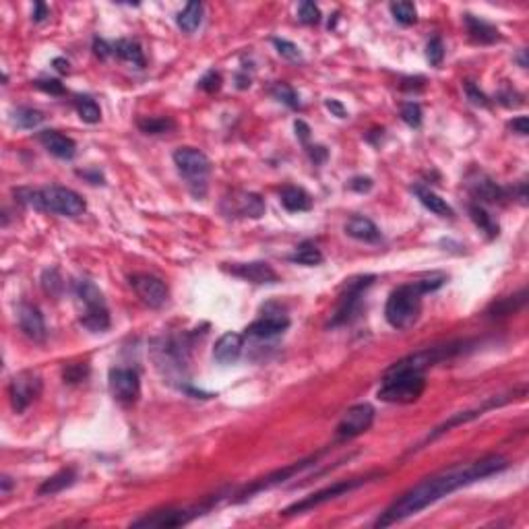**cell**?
<instances>
[{
  "instance_id": "e575fe53",
  "label": "cell",
  "mask_w": 529,
  "mask_h": 529,
  "mask_svg": "<svg viewBox=\"0 0 529 529\" xmlns=\"http://www.w3.org/2000/svg\"><path fill=\"white\" fill-rule=\"evenodd\" d=\"M75 106H77L79 118H81L83 122H87V125H95V122H99V118H101V110H99V106L95 104V99H91V97H87V95H83V97H77Z\"/></svg>"
},
{
  "instance_id": "603a6c76",
  "label": "cell",
  "mask_w": 529,
  "mask_h": 529,
  "mask_svg": "<svg viewBox=\"0 0 529 529\" xmlns=\"http://www.w3.org/2000/svg\"><path fill=\"white\" fill-rule=\"evenodd\" d=\"M414 192H416V197L420 199V203L426 207V209H430L435 216H439V218H453L455 216V211H453V207L441 199L435 190H430V188H426V186H422V184H416L414 186Z\"/></svg>"
},
{
  "instance_id": "8992f818",
  "label": "cell",
  "mask_w": 529,
  "mask_h": 529,
  "mask_svg": "<svg viewBox=\"0 0 529 529\" xmlns=\"http://www.w3.org/2000/svg\"><path fill=\"white\" fill-rule=\"evenodd\" d=\"M174 164H176L180 176L186 180V186L190 192L201 199L207 192V178L211 172V162L209 157L195 149V147H180L174 151Z\"/></svg>"
},
{
  "instance_id": "484cf974",
  "label": "cell",
  "mask_w": 529,
  "mask_h": 529,
  "mask_svg": "<svg viewBox=\"0 0 529 529\" xmlns=\"http://www.w3.org/2000/svg\"><path fill=\"white\" fill-rule=\"evenodd\" d=\"M203 21V4L201 2H188L184 10H180L176 17L178 27L184 34H195Z\"/></svg>"
},
{
  "instance_id": "74e56055",
  "label": "cell",
  "mask_w": 529,
  "mask_h": 529,
  "mask_svg": "<svg viewBox=\"0 0 529 529\" xmlns=\"http://www.w3.org/2000/svg\"><path fill=\"white\" fill-rule=\"evenodd\" d=\"M401 120H403L407 127L418 129V127L422 125V108H420V104H416V101L403 104V106H401Z\"/></svg>"
},
{
  "instance_id": "1f68e13d",
  "label": "cell",
  "mask_w": 529,
  "mask_h": 529,
  "mask_svg": "<svg viewBox=\"0 0 529 529\" xmlns=\"http://www.w3.org/2000/svg\"><path fill=\"white\" fill-rule=\"evenodd\" d=\"M44 120L42 112L34 110V108H27V106H21L13 112V122L17 129H36L40 127Z\"/></svg>"
},
{
  "instance_id": "cb8c5ba5",
  "label": "cell",
  "mask_w": 529,
  "mask_h": 529,
  "mask_svg": "<svg viewBox=\"0 0 529 529\" xmlns=\"http://www.w3.org/2000/svg\"><path fill=\"white\" fill-rule=\"evenodd\" d=\"M279 201L292 213H300V211H310L312 209L310 195L300 186H285L281 190V195H279Z\"/></svg>"
},
{
  "instance_id": "9c48e42d",
  "label": "cell",
  "mask_w": 529,
  "mask_h": 529,
  "mask_svg": "<svg viewBox=\"0 0 529 529\" xmlns=\"http://www.w3.org/2000/svg\"><path fill=\"white\" fill-rule=\"evenodd\" d=\"M40 395H42V379L36 372H29V370L19 372L8 385L10 405L17 414L25 411Z\"/></svg>"
},
{
  "instance_id": "7402d4cb",
  "label": "cell",
  "mask_w": 529,
  "mask_h": 529,
  "mask_svg": "<svg viewBox=\"0 0 529 529\" xmlns=\"http://www.w3.org/2000/svg\"><path fill=\"white\" fill-rule=\"evenodd\" d=\"M463 23L467 27V34L474 42L478 44H494L500 40L498 36V29L494 25H490L488 21L480 19V17H474V15H463Z\"/></svg>"
},
{
  "instance_id": "f1b7e54d",
  "label": "cell",
  "mask_w": 529,
  "mask_h": 529,
  "mask_svg": "<svg viewBox=\"0 0 529 529\" xmlns=\"http://www.w3.org/2000/svg\"><path fill=\"white\" fill-rule=\"evenodd\" d=\"M526 296H528V292L523 290V292H519V294H515V296H509V298H502V300L494 302V304L488 309V316H490V318H500V316H509V314L517 312V310L526 304Z\"/></svg>"
},
{
  "instance_id": "6f0895ef",
  "label": "cell",
  "mask_w": 529,
  "mask_h": 529,
  "mask_svg": "<svg viewBox=\"0 0 529 529\" xmlns=\"http://www.w3.org/2000/svg\"><path fill=\"white\" fill-rule=\"evenodd\" d=\"M0 484H2V494H8V490L13 488V480H10L8 476H2Z\"/></svg>"
},
{
  "instance_id": "3957f363",
  "label": "cell",
  "mask_w": 529,
  "mask_h": 529,
  "mask_svg": "<svg viewBox=\"0 0 529 529\" xmlns=\"http://www.w3.org/2000/svg\"><path fill=\"white\" fill-rule=\"evenodd\" d=\"M19 203L62 218H79L85 213L87 205L83 197L66 186H44V188H19L15 190Z\"/></svg>"
},
{
  "instance_id": "681fc988",
  "label": "cell",
  "mask_w": 529,
  "mask_h": 529,
  "mask_svg": "<svg viewBox=\"0 0 529 529\" xmlns=\"http://www.w3.org/2000/svg\"><path fill=\"white\" fill-rule=\"evenodd\" d=\"M325 106H327V110L333 114V116H337V118H348V110L344 108V104L341 101H337V99H327L325 101Z\"/></svg>"
},
{
  "instance_id": "d4e9b609",
  "label": "cell",
  "mask_w": 529,
  "mask_h": 529,
  "mask_svg": "<svg viewBox=\"0 0 529 529\" xmlns=\"http://www.w3.org/2000/svg\"><path fill=\"white\" fill-rule=\"evenodd\" d=\"M470 190L474 192V197H478L480 201H486V203H500L507 197L505 188H500L496 182H492L490 178L482 176V174L470 182Z\"/></svg>"
},
{
  "instance_id": "277c9868",
  "label": "cell",
  "mask_w": 529,
  "mask_h": 529,
  "mask_svg": "<svg viewBox=\"0 0 529 529\" xmlns=\"http://www.w3.org/2000/svg\"><path fill=\"white\" fill-rule=\"evenodd\" d=\"M426 389V379L420 372L387 370L376 397L385 403H414Z\"/></svg>"
},
{
  "instance_id": "f907efd6",
  "label": "cell",
  "mask_w": 529,
  "mask_h": 529,
  "mask_svg": "<svg viewBox=\"0 0 529 529\" xmlns=\"http://www.w3.org/2000/svg\"><path fill=\"white\" fill-rule=\"evenodd\" d=\"M350 188L355 190V192H368V190L372 188V180L366 176H355L352 178V182H350Z\"/></svg>"
},
{
  "instance_id": "ee69618b",
  "label": "cell",
  "mask_w": 529,
  "mask_h": 529,
  "mask_svg": "<svg viewBox=\"0 0 529 529\" xmlns=\"http://www.w3.org/2000/svg\"><path fill=\"white\" fill-rule=\"evenodd\" d=\"M465 93H467V97H470V101H472V104H476V106H480V108H488V106H490L488 97H486L484 93L476 87L472 81H467V83H465Z\"/></svg>"
},
{
  "instance_id": "bcb514c9",
  "label": "cell",
  "mask_w": 529,
  "mask_h": 529,
  "mask_svg": "<svg viewBox=\"0 0 529 529\" xmlns=\"http://www.w3.org/2000/svg\"><path fill=\"white\" fill-rule=\"evenodd\" d=\"M498 101H500L502 106H507V108H517V106L523 104V97H521L517 91L507 89V91H500V93H498Z\"/></svg>"
},
{
  "instance_id": "9a60e30c",
  "label": "cell",
  "mask_w": 529,
  "mask_h": 529,
  "mask_svg": "<svg viewBox=\"0 0 529 529\" xmlns=\"http://www.w3.org/2000/svg\"><path fill=\"white\" fill-rule=\"evenodd\" d=\"M17 320H19V327L21 331L31 339V341H38V344H44L45 341V320L42 310L34 304H19L17 309Z\"/></svg>"
},
{
  "instance_id": "ffe728a7",
  "label": "cell",
  "mask_w": 529,
  "mask_h": 529,
  "mask_svg": "<svg viewBox=\"0 0 529 529\" xmlns=\"http://www.w3.org/2000/svg\"><path fill=\"white\" fill-rule=\"evenodd\" d=\"M312 459H316V457H310L309 461H300V463H294V465H290V467H283V470H279V472H275V474H271V476H267V478H261L259 482L255 486H251V488H246L240 496V500H246V498H251L255 492H261L263 488H271V486L275 484H281V482H285V480H290L294 474H298V472H302L304 467H309L310 461Z\"/></svg>"
},
{
  "instance_id": "83f0119b",
  "label": "cell",
  "mask_w": 529,
  "mask_h": 529,
  "mask_svg": "<svg viewBox=\"0 0 529 529\" xmlns=\"http://www.w3.org/2000/svg\"><path fill=\"white\" fill-rule=\"evenodd\" d=\"M114 54H116L118 58H122L125 62L136 66V69H143V66H145L143 50H141V45L136 44V42H132V40H118V42L114 44Z\"/></svg>"
},
{
  "instance_id": "5b68a950",
  "label": "cell",
  "mask_w": 529,
  "mask_h": 529,
  "mask_svg": "<svg viewBox=\"0 0 529 529\" xmlns=\"http://www.w3.org/2000/svg\"><path fill=\"white\" fill-rule=\"evenodd\" d=\"M75 296H77L79 304L83 306L81 325L91 333L108 331L112 320H110V310L106 306V300H104V294L99 292V288L95 283H91L89 279H79V281H75Z\"/></svg>"
},
{
  "instance_id": "ab89813d",
  "label": "cell",
  "mask_w": 529,
  "mask_h": 529,
  "mask_svg": "<svg viewBox=\"0 0 529 529\" xmlns=\"http://www.w3.org/2000/svg\"><path fill=\"white\" fill-rule=\"evenodd\" d=\"M273 44L277 48V54H279V56H283V58H288V60H292V62L302 60V52H300V48L296 44H292V42H288V40H279V38H275Z\"/></svg>"
},
{
  "instance_id": "f35d334b",
  "label": "cell",
  "mask_w": 529,
  "mask_h": 529,
  "mask_svg": "<svg viewBox=\"0 0 529 529\" xmlns=\"http://www.w3.org/2000/svg\"><path fill=\"white\" fill-rule=\"evenodd\" d=\"M298 19H300V23H304V25H316L318 21H320V8L314 4V2H302L300 4V8H298Z\"/></svg>"
},
{
  "instance_id": "816d5d0a",
  "label": "cell",
  "mask_w": 529,
  "mask_h": 529,
  "mask_svg": "<svg viewBox=\"0 0 529 529\" xmlns=\"http://www.w3.org/2000/svg\"><path fill=\"white\" fill-rule=\"evenodd\" d=\"M310 157H312V162L314 164H323L325 160H327V149L325 147H320V145H316V147H310Z\"/></svg>"
},
{
  "instance_id": "f6af8a7d",
  "label": "cell",
  "mask_w": 529,
  "mask_h": 529,
  "mask_svg": "<svg viewBox=\"0 0 529 529\" xmlns=\"http://www.w3.org/2000/svg\"><path fill=\"white\" fill-rule=\"evenodd\" d=\"M34 85L45 91V93H50V95H62L64 93L62 83L56 81V79H38V81H34Z\"/></svg>"
},
{
  "instance_id": "2e32d148",
  "label": "cell",
  "mask_w": 529,
  "mask_h": 529,
  "mask_svg": "<svg viewBox=\"0 0 529 529\" xmlns=\"http://www.w3.org/2000/svg\"><path fill=\"white\" fill-rule=\"evenodd\" d=\"M227 271L240 279H246V281H253V283H277L279 277L277 273L273 271V267L269 263H263V261H255V263H236L232 267H227Z\"/></svg>"
},
{
  "instance_id": "f5cc1de1",
  "label": "cell",
  "mask_w": 529,
  "mask_h": 529,
  "mask_svg": "<svg viewBox=\"0 0 529 529\" xmlns=\"http://www.w3.org/2000/svg\"><path fill=\"white\" fill-rule=\"evenodd\" d=\"M50 13H48V6H45L44 2H36V10H34V21L36 23H40V21H44L45 17H48Z\"/></svg>"
},
{
  "instance_id": "b9f144b4",
  "label": "cell",
  "mask_w": 529,
  "mask_h": 529,
  "mask_svg": "<svg viewBox=\"0 0 529 529\" xmlns=\"http://www.w3.org/2000/svg\"><path fill=\"white\" fill-rule=\"evenodd\" d=\"M426 58L432 66H441L442 58H444V45L441 38H432L426 45Z\"/></svg>"
},
{
  "instance_id": "7a4b0ae2",
  "label": "cell",
  "mask_w": 529,
  "mask_h": 529,
  "mask_svg": "<svg viewBox=\"0 0 529 529\" xmlns=\"http://www.w3.org/2000/svg\"><path fill=\"white\" fill-rule=\"evenodd\" d=\"M444 281H446L444 275H430L426 279H418V281L399 285L397 290L391 292L387 306H385L387 323L399 331L414 327L420 318V312H422V296L439 290Z\"/></svg>"
},
{
  "instance_id": "db71d44e",
  "label": "cell",
  "mask_w": 529,
  "mask_h": 529,
  "mask_svg": "<svg viewBox=\"0 0 529 529\" xmlns=\"http://www.w3.org/2000/svg\"><path fill=\"white\" fill-rule=\"evenodd\" d=\"M294 129H296V134L302 139V141H306L310 136V127L304 122V120H296V125H294Z\"/></svg>"
},
{
  "instance_id": "60d3db41",
  "label": "cell",
  "mask_w": 529,
  "mask_h": 529,
  "mask_svg": "<svg viewBox=\"0 0 529 529\" xmlns=\"http://www.w3.org/2000/svg\"><path fill=\"white\" fill-rule=\"evenodd\" d=\"M89 376V366L87 364H71L64 368V383L69 385H77L81 381H85Z\"/></svg>"
},
{
  "instance_id": "4dcf8cb0",
  "label": "cell",
  "mask_w": 529,
  "mask_h": 529,
  "mask_svg": "<svg viewBox=\"0 0 529 529\" xmlns=\"http://www.w3.org/2000/svg\"><path fill=\"white\" fill-rule=\"evenodd\" d=\"M136 127L145 134H164V132L172 131L176 125L168 116H145L136 120Z\"/></svg>"
},
{
  "instance_id": "d6a6232c",
  "label": "cell",
  "mask_w": 529,
  "mask_h": 529,
  "mask_svg": "<svg viewBox=\"0 0 529 529\" xmlns=\"http://www.w3.org/2000/svg\"><path fill=\"white\" fill-rule=\"evenodd\" d=\"M290 261L298 264H306V267H316V264L323 263V253H320L314 244L304 242V244H300V246L296 248V253L290 257Z\"/></svg>"
},
{
  "instance_id": "680465c9",
  "label": "cell",
  "mask_w": 529,
  "mask_h": 529,
  "mask_svg": "<svg viewBox=\"0 0 529 529\" xmlns=\"http://www.w3.org/2000/svg\"><path fill=\"white\" fill-rule=\"evenodd\" d=\"M519 62H521V66H523V69H528V60H526V50L521 52V56H519Z\"/></svg>"
},
{
  "instance_id": "52a82bcc",
  "label": "cell",
  "mask_w": 529,
  "mask_h": 529,
  "mask_svg": "<svg viewBox=\"0 0 529 529\" xmlns=\"http://www.w3.org/2000/svg\"><path fill=\"white\" fill-rule=\"evenodd\" d=\"M374 476V474H372ZM372 476H366V478H353V480H346V482H337V484L329 486V488H325V490H318V492H314V494H310L306 498H302L300 502H294V505H290L288 509H283V513L281 515H285V517H292V515H300V513H306L310 509H314V507H320V505H325V502H329V500H333V498H339V496H344V494H348V492H352L355 488H360V486H364Z\"/></svg>"
},
{
  "instance_id": "836d02e7",
  "label": "cell",
  "mask_w": 529,
  "mask_h": 529,
  "mask_svg": "<svg viewBox=\"0 0 529 529\" xmlns=\"http://www.w3.org/2000/svg\"><path fill=\"white\" fill-rule=\"evenodd\" d=\"M391 15L401 25H414L418 21V8H416L414 2H407V0L391 2Z\"/></svg>"
},
{
  "instance_id": "6da1fadb",
  "label": "cell",
  "mask_w": 529,
  "mask_h": 529,
  "mask_svg": "<svg viewBox=\"0 0 529 529\" xmlns=\"http://www.w3.org/2000/svg\"><path fill=\"white\" fill-rule=\"evenodd\" d=\"M509 467V461L500 455H486L478 461L472 463H459L453 465L449 470H442L439 474L422 480L418 486H414L411 490H407L401 498H397L395 502L374 521V528H389L395 526L399 521L418 515L420 511L428 509L430 505L439 502L446 494L463 488V486L474 484L478 480L490 478L494 474H500L502 470Z\"/></svg>"
},
{
  "instance_id": "9f6ffc18",
  "label": "cell",
  "mask_w": 529,
  "mask_h": 529,
  "mask_svg": "<svg viewBox=\"0 0 529 529\" xmlns=\"http://www.w3.org/2000/svg\"><path fill=\"white\" fill-rule=\"evenodd\" d=\"M77 174H79V176L87 178V180H91V184H104V178H101V174H97V172L93 174V172H81V170H79Z\"/></svg>"
},
{
  "instance_id": "c3c4849f",
  "label": "cell",
  "mask_w": 529,
  "mask_h": 529,
  "mask_svg": "<svg viewBox=\"0 0 529 529\" xmlns=\"http://www.w3.org/2000/svg\"><path fill=\"white\" fill-rule=\"evenodd\" d=\"M509 129H511L513 132H517V134H521V136L529 134L528 116H519V118H513V120L509 122Z\"/></svg>"
},
{
  "instance_id": "e0dca14e",
  "label": "cell",
  "mask_w": 529,
  "mask_h": 529,
  "mask_svg": "<svg viewBox=\"0 0 529 529\" xmlns=\"http://www.w3.org/2000/svg\"><path fill=\"white\" fill-rule=\"evenodd\" d=\"M225 203H232L230 213H236L242 218L259 220L261 216H264V201L257 192H234V197L225 199Z\"/></svg>"
},
{
  "instance_id": "30bf717a",
  "label": "cell",
  "mask_w": 529,
  "mask_h": 529,
  "mask_svg": "<svg viewBox=\"0 0 529 529\" xmlns=\"http://www.w3.org/2000/svg\"><path fill=\"white\" fill-rule=\"evenodd\" d=\"M372 422H374V407L368 403H358L346 411V416L337 424L335 435L339 441H350L366 432L372 426Z\"/></svg>"
},
{
  "instance_id": "11a10c76",
  "label": "cell",
  "mask_w": 529,
  "mask_h": 529,
  "mask_svg": "<svg viewBox=\"0 0 529 529\" xmlns=\"http://www.w3.org/2000/svg\"><path fill=\"white\" fill-rule=\"evenodd\" d=\"M52 64H54V69L58 71V73H69V60H64V58H54L52 60Z\"/></svg>"
},
{
  "instance_id": "4316f807",
  "label": "cell",
  "mask_w": 529,
  "mask_h": 529,
  "mask_svg": "<svg viewBox=\"0 0 529 529\" xmlns=\"http://www.w3.org/2000/svg\"><path fill=\"white\" fill-rule=\"evenodd\" d=\"M75 480H77V472L75 470H60L58 474H54L52 478H48L44 484L40 486V490H38V494L40 496H52V494H58V492H62V490H66L69 486L75 484Z\"/></svg>"
},
{
  "instance_id": "ac0fdd59",
  "label": "cell",
  "mask_w": 529,
  "mask_h": 529,
  "mask_svg": "<svg viewBox=\"0 0 529 529\" xmlns=\"http://www.w3.org/2000/svg\"><path fill=\"white\" fill-rule=\"evenodd\" d=\"M38 139H40V143L44 145L45 149L54 155V157H58V160H73L75 157V153H77V143L71 139V136H66V134H62V132L58 131H42L38 134Z\"/></svg>"
},
{
  "instance_id": "8d00e7d4",
  "label": "cell",
  "mask_w": 529,
  "mask_h": 529,
  "mask_svg": "<svg viewBox=\"0 0 529 529\" xmlns=\"http://www.w3.org/2000/svg\"><path fill=\"white\" fill-rule=\"evenodd\" d=\"M62 277H60V273L56 271V269H45L44 273H42V288H44L45 294H50V296H60V292H62Z\"/></svg>"
},
{
  "instance_id": "d590c367",
  "label": "cell",
  "mask_w": 529,
  "mask_h": 529,
  "mask_svg": "<svg viewBox=\"0 0 529 529\" xmlns=\"http://www.w3.org/2000/svg\"><path fill=\"white\" fill-rule=\"evenodd\" d=\"M271 93H273V97H275V99H279V101H281V104H285L288 108H292V110H300V97H298V93L290 87V85H285V83H277V85H273Z\"/></svg>"
},
{
  "instance_id": "7bdbcfd3",
  "label": "cell",
  "mask_w": 529,
  "mask_h": 529,
  "mask_svg": "<svg viewBox=\"0 0 529 529\" xmlns=\"http://www.w3.org/2000/svg\"><path fill=\"white\" fill-rule=\"evenodd\" d=\"M199 87L207 93H216L221 89V75L216 71H207L201 79H199Z\"/></svg>"
},
{
  "instance_id": "5bb4252c",
  "label": "cell",
  "mask_w": 529,
  "mask_h": 529,
  "mask_svg": "<svg viewBox=\"0 0 529 529\" xmlns=\"http://www.w3.org/2000/svg\"><path fill=\"white\" fill-rule=\"evenodd\" d=\"M288 327H290V318L281 310L267 309L261 318H257L255 323H251L246 327V333L253 337H259V339H269V337L283 333Z\"/></svg>"
},
{
  "instance_id": "d6986e66",
  "label": "cell",
  "mask_w": 529,
  "mask_h": 529,
  "mask_svg": "<svg viewBox=\"0 0 529 529\" xmlns=\"http://www.w3.org/2000/svg\"><path fill=\"white\" fill-rule=\"evenodd\" d=\"M242 348H244V341H242V335L240 333H223L216 348H213V358L218 364H234L240 353H242Z\"/></svg>"
},
{
  "instance_id": "7c38bea8",
  "label": "cell",
  "mask_w": 529,
  "mask_h": 529,
  "mask_svg": "<svg viewBox=\"0 0 529 529\" xmlns=\"http://www.w3.org/2000/svg\"><path fill=\"white\" fill-rule=\"evenodd\" d=\"M203 511V507L197 509H166V511H155L149 513L136 521H132V528H160V529H170V528H180L190 523L195 517H199Z\"/></svg>"
},
{
  "instance_id": "f546056e",
  "label": "cell",
  "mask_w": 529,
  "mask_h": 529,
  "mask_svg": "<svg viewBox=\"0 0 529 529\" xmlns=\"http://www.w3.org/2000/svg\"><path fill=\"white\" fill-rule=\"evenodd\" d=\"M470 218L472 221L484 232L488 238H496L498 236V232H500V227H498V223L492 220V216L486 211L482 205H470Z\"/></svg>"
},
{
  "instance_id": "8fae6325",
  "label": "cell",
  "mask_w": 529,
  "mask_h": 529,
  "mask_svg": "<svg viewBox=\"0 0 529 529\" xmlns=\"http://www.w3.org/2000/svg\"><path fill=\"white\" fill-rule=\"evenodd\" d=\"M108 385H110L112 397L122 405H132L141 395L139 372L132 368H112L108 376Z\"/></svg>"
},
{
  "instance_id": "ba28073f",
  "label": "cell",
  "mask_w": 529,
  "mask_h": 529,
  "mask_svg": "<svg viewBox=\"0 0 529 529\" xmlns=\"http://www.w3.org/2000/svg\"><path fill=\"white\" fill-rule=\"evenodd\" d=\"M374 281V275H366V277H353L346 283V292L341 294L339 298V304H337V310L329 323V327H339V325H348L352 323L353 318L358 316L360 312V300H362V294L364 290Z\"/></svg>"
},
{
  "instance_id": "4fadbf2b",
  "label": "cell",
  "mask_w": 529,
  "mask_h": 529,
  "mask_svg": "<svg viewBox=\"0 0 529 529\" xmlns=\"http://www.w3.org/2000/svg\"><path fill=\"white\" fill-rule=\"evenodd\" d=\"M131 285L143 304H147L149 309H160L168 300V285L155 275L136 273L131 277Z\"/></svg>"
},
{
  "instance_id": "7dc6e473",
  "label": "cell",
  "mask_w": 529,
  "mask_h": 529,
  "mask_svg": "<svg viewBox=\"0 0 529 529\" xmlns=\"http://www.w3.org/2000/svg\"><path fill=\"white\" fill-rule=\"evenodd\" d=\"M93 54H95L97 58L106 60L110 54H114V45H110L108 42H104V40L95 38V40H93Z\"/></svg>"
},
{
  "instance_id": "44dd1931",
  "label": "cell",
  "mask_w": 529,
  "mask_h": 529,
  "mask_svg": "<svg viewBox=\"0 0 529 529\" xmlns=\"http://www.w3.org/2000/svg\"><path fill=\"white\" fill-rule=\"evenodd\" d=\"M346 234L350 238H353V240L368 242V244L381 242V238H383V234L376 227V223L372 220H368V218H362V216H353L352 220L346 223Z\"/></svg>"
}]
</instances>
